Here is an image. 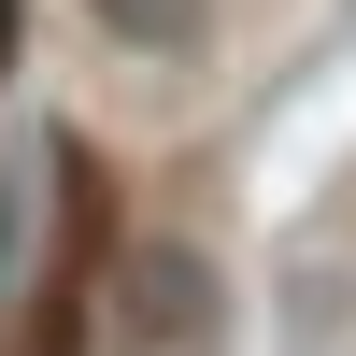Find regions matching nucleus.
I'll use <instances>...</instances> for the list:
<instances>
[{
	"mask_svg": "<svg viewBox=\"0 0 356 356\" xmlns=\"http://www.w3.org/2000/svg\"><path fill=\"white\" fill-rule=\"evenodd\" d=\"M100 200H86V171H72V214H57V257H43V285H29V342L15 356H86L100 342Z\"/></svg>",
	"mask_w": 356,
	"mask_h": 356,
	"instance_id": "f257e3e1",
	"label": "nucleus"
},
{
	"mask_svg": "<svg viewBox=\"0 0 356 356\" xmlns=\"http://www.w3.org/2000/svg\"><path fill=\"white\" fill-rule=\"evenodd\" d=\"M114 342L129 356H200L214 342V271H200V257H129V314H114Z\"/></svg>",
	"mask_w": 356,
	"mask_h": 356,
	"instance_id": "f03ea898",
	"label": "nucleus"
},
{
	"mask_svg": "<svg viewBox=\"0 0 356 356\" xmlns=\"http://www.w3.org/2000/svg\"><path fill=\"white\" fill-rule=\"evenodd\" d=\"M86 15H100L114 43H143V57H186V43H200V15H214V0H86Z\"/></svg>",
	"mask_w": 356,
	"mask_h": 356,
	"instance_id": "7ed1b4c3",
	"label": "nucleus"
},
{
	"mask_svg": "<svg viewBox=\"0 0 356 356\" xmlns=\"http://www.w3.org/2000/svg\"><path fill=\"white\" fill-rule=\"evenodd\" d=\"M0 29H15V0H0Z\"/></svg>",
	"mask_w": 356,
	"mask_h": 356,
	"instance_id": "20e7f679",
	"label": "nucleus"
}]
</instances>
